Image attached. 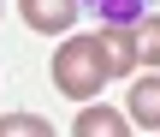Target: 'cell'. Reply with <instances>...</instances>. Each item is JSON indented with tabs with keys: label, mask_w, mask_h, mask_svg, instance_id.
Listing matches in <instances>:
<instances>
[{
	"label": "cell",
	"mask_w": 160,
	"mask_h": 137,
	"mask_svg": "<svg viewBox=\"0 0 160 137\" xmlns=\"http://www.w3.org/2000/svg\"><path fill=\"white\" fill-rule=\"evenodd\" d=\"M95 42H101L107 78H137V36H131V24H101Z\"/></svg>",
	"instance_id": "obj_3"
},
{
	"label": "cell",
	"mask_w": 160,
	"mask_h": 137,
	"mask_svg": "<svg viewBox=\"0 0 160 137\" xmlns=\"http://www.w3.org/2000/svg\"><path fill=\"white\" fill-rule=\"evenodd\" d=\"M131 36H137V66L148 60V72L160 66V12H142L137 24H131Z\"/></svg>",
	"instance_id": "obj_6"
},
{
	"label": "cell",
	"mask_w": 160,
	"mask_h": 137,
	"mask_svg": "<svg viewBox=\"0 0 160 137\" xmlns=\"http://www.w3.org/2000/svg\"><path fill=\"white\" fill-rule=\"evenodd\" d=\"M125 119L142 125V131H160V72L137 78V84L125 90Z\"/></svg>",
	"instance_id": "obj_4"
},
{
	"label": "cell",
	"mask_w": 160,
	"mask_h": 137,
	"mask_svg": "<svg viewBox=\"0 0 160 137\" xmlns=\"http://www.w3.org/2000/svg\"><path fill=\"white\" fill-rule=\"evenodd\" d=\"M77 12H83V0H18V18L36 36H65L77 24Z\"/></svg>",
	"instance_id": "obj_2"
},
{
	"label": "cell",
	"mask_w": 160,
	"mask_h": 137,
	"mask_svg": "<svg viewBox=\"0 0 160 137\" xmlns=\"http://www.w3.org/2000/svg\"><path fill=\"white\" fill-rule=\"evenodd\" d=\"M0 137H53L42 113H0Z\"/></svg>",
	"instance_id": "obj_7"
},
{
	"label": "cell",
	"mask_w": 160,
	"mask_h": 137,
	"mask_svg": "<svg viewBox=\"0 0 160 137\" xmlns=\"http://www.w3.org/2000/svg\"><path fill=\"white\" fill-rule=\"evenodd\" d=\"M89 6H101L107 24H137L142 18V0H89Z\"/></svg>",
	"instance_id": "obj_8"
},
{
	"label": "cell",
	"mask_w": 160,
	"mask_h": 137,
	"mask_svg": "<svg viewBox=\"0 0 160 137\" xmlns=\"http://www.w3.org/2000/svg\"><path fill=\"white\" fill-rule=\"evenodd\" d=\"M107 84H113V78H107V60H101V42H95V36H71V42L53 48V90H59V96H71V101L83 107V101H95Z\"/></svg>",
	"instance_id": "obj_1"
},
{
	"label": "cell",
	"mask_w": 160,
	"mask_h": 137,
	"mask_svg": "<svg viewBox=\"0 0 160 137\" xmlns=\"http://www.w3.org/2000/svg\"><path fill=\"white\" fill-rule=\"evenodd\" d=\"M71 137H131V119H125L119 107H95V101H83L77 119H71Z\"/></svg>",
	"instance_id": "obj_5"
}]
</instances>
